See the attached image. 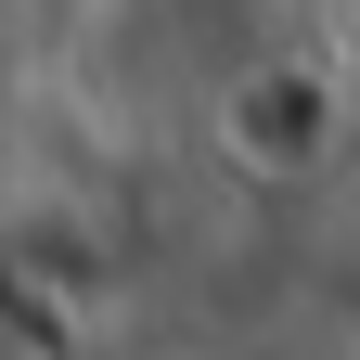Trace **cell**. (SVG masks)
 <instances>
[]
</instances>
